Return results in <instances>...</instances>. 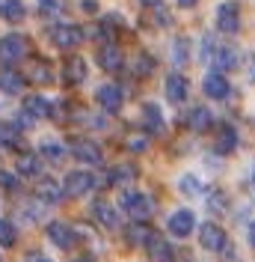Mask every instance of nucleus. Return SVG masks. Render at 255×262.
Returning <instances> with one entry per match:
<instances>
[{"instance_id": "nucleus-1", "label": "nucleus", "mask_w": 255, "mask_h": 262, "mask_svg": "<svg viewBox=\"0 0 255 262\" xmlns=\"http://www.w3.org/2000/svg\"><path fill=\"white\" fill-rule=\"evenodd\" d=\"M122 212L131 214L134 221H145L148 214L155 212V203H151V196L143 194V191H125V194H122Z\"/></svg>"}, {"instance_id": "nucleus-25", "label": "nucleus", "mask_w": 255, "mask_h": 262, "mask_svg": "<svg viewBox=\"0 0 255 262\" xmlns=\"http://www.w3.org/2000/svg\"><path fill=\"white\" fill-rule=\"evenodd\" d=\"M134 176H137V167L119 164V167H113L110 173H107V182L110 185H125V182H134Z\"/></svg>"}, {"instance_id": "nucleus-21", "label": "nucleus", "mask_w": 255, "mask_h": 262, "mask_svg": "<svg viewBox=\"0 0 255 262\" xmlns=\"http://www.w3.org/2000/svg\"><path fill=\"white\" fill-rule=\"evenodd\" d=\"M211 122H214V116L208 107H190V114H187V128L190 131H208L211 128Z\"/></svg>"}, {"instance_id": "nucleus-16", "label": "nucleus", "mask_w": 255, "mask_h": 262, "mask_svg": "<svg viewBox=\"0 0 255 262\" xmlns=\"http://www.w3.org/2000/svg\"><path fill=\"white\" fill-rule=\"evenodd\" d=\"M98 66H101L104 72H119V69L125 66V57H122V51L116 48L113 42H107L104 48L98 51Z\"/></svg>"}, {"instance_id": "nucleus-44", "label": "nucleus", "mask_w": 255, "mask_h": 262, "mask_svg": "<svg viewBox=\"0 0 255 262\" xmlns=\"http://www.w3.org/2000/svg\"><path fill=\"white\" fill-rule=\"evenodd\" d=\"M178 262H196V259H193L190 253H178Z\"/></svg>"}, {"instance_id": "nucleus-23", "label": "nucleus", "mask_w": 255, "mask_h": 262, "mask_svg": "<svg viewBox=\"0 0 255 262\" xmlns=\"http://www.w3.org/2000/svg\"><path fill=\"white\" fill-rule=\"evenodd\" d=\"M0 90L3 93H9V96H18L21 90H24V75H18V72H0Z\"/></svg>"}, {"instance_id": "nucleus-39", "label": "nucleus", "mask_w": 255, "mask_h": 262, "mask_svg": "<svg viewBox=\"0 0 255 262\" xmlns=\"http://www.w3.org/2000/svg\"><path fill=\"white\" fill-rule=\"evenodd\" d=\"M128 149H131V152H143L145 140H143V137H131V140H128Z\"/></svg>"}, {"instance_id": "nucleus-2", "label": "nucleus", "mask_w": 255, "mask_h": 262, "mask_svg": "<svg viewBox=\"0 0 255 262\" xmlns=\"http://www.w3.org/2000/svg\"><path fill=\"white\" fill-rule=\"evenodd\" d=\"M217 30L225 33V36H235L240 30V3L238 0H225L217 6Z\"/></svg>"}, {"instance_id": "nucleus-9", "label": "nucleus", "mask_w": 255, "mask_h": 262, "mask_svg": "<svg viewBox=\"0 0 255 262\" xmlns=\"http://www.w3.org/2000/svg\"><path fill=\"white\" fill-rule=\"evenodd\" d=\"M48 238L54 245L60 247V250H71V247L78 245V235H74V227H68V224H60V221H50L48 224Z\"/></svg>"}, {"instance_id": "nucleus-10", "label": "nucleus", "mask_w": 255, "mask_h": 262, "mask_svg": "<svg viewBox=\"0 0 255 262\" xmlns=\"http://www.w3.org/2000/svg\"><path fill=\"white\" fill-rule=\"evenodd\" d=\"M95 101H98V107H101V111H107V114H116V111L122 107L125 96H122V90H119L116 83H104V86H98Z\"/></svg>"}, {"instance_id": "nucleus-42", "label": "nucleus", "mask_w": 255, "mask_h": 262, "mask_svg": "<svg viewBox=\"0 0 255 262\" xmlns=\"http://www.w3.org/2000/svg\"><path fill=\"white\" fill-rule=\"evenodd\" d=\"M80 6H83V9H86V12H95V9H98V3H95V0H83V3H80Z\"/></svg>"}, {"instance_id": "nucleus-47", "label": "nucleus", "mask_w": 255, "mask_h": 262, "mask_svg": "<svg viewBox=\"0 0 255 262\" xmlns=\"http://www.w3.org/2000/svg\"><path fill=\"white\" fill-rule=\"evenodd\" d=\"M252 185H255V170H252Z\"/></svg>"}, {"instance_id": "nucleus-30", "label": "nucleus", "mask_w": 255, "mask_h": 262, "mask_svg": "<svg viewBox=\"0 0 255 262\" xmlns=\"http://www.w3.org/2000/svg\"><path fill=\"white\" fill-rule=\"evenodd\" d=\"M187 60H190V42H187L184 36H178L175 42H172V63L184 66Z\"/></svg>"}, {"instance_id": "nucleus-31", "label": "nucleus", "mask_w": 255, "mask_h": 262, "mask_svg": "<svg viewBox=\"0 0 255 262\" xmlns=\"http://www.w3.org/2000/svg\"><path fill=\"white\" fill-rule=\"evenodd\" d=\"M131 69H134V75H137V78H148V75L155 72V60H151L148 54H140V57L131 63Z\"/></svg>"}, {"instance_id": "nucleus-5", "label": "nucleus", "mask_w": 255, "mask_h": 262, "mask_svg": "<svg viewBox=\"0 0 255 262\" xmlns=\"http://www.w3.org/2000/svg\"><path fill=\"white\" fill-rule=\"evenodd\" d=\"M83 39H86V36H83V30H80L78 24H57V27L50 30V42H54L60 51L78 48Z\"/></svg>"}, {"instance_id": "nucleus-11", "label": "nucleus", "mask_w": 255, "mask_h": 262, "mask_svg": "<svg viewBox=\"0 0 255 262\" xmlns=\"http://www.w3.org/2000/svg\"><path fill=\"white\" fill-rule=\"evenodd\" d=\"M202 90H205L208 98L223 101V98H228V93H232V83H228V78H225L223 72H211L205 81H202Z\"/></svg>"}, {"instance_id": "nucleus-4", "label": "nucleus", "mask_w": 255, "mask_h": 262, "mask_svg": "<svg viewBox=\"0 0 255 262\" xmlns=\"http://www.w3.org/2000/svg\"><path fill=\"white\" fill-rule=\"evenodd\" d=\"M92 188H95V176H92V173H86V170H71V173L65 176V182H63L65 196H71V200L89 194Z\"/></svg>"}, {"instance_id": "nucleus-14", "label": "nucleus", "mask_w": 255, "mask_h": 262, "mask_svg": "<svg viewBox=\"0 0 255 262\" xmlns=\"http://www.w3.org/2000/svg\"><path fill=\"white\" fill-rule=\"evenodd\" d=\"M214 66H217V72H232V69H238L240 66V51L235 45H220L217 54H214Z\"/></svg>"}, {"instance_id": "nucleus-41", "label": "nucleus", "mask_w": 255, "mask_h": 262, "mask_svg": "<svg viewBox=\"0 0 255 262\" xmlns=\"http://www.w3.org/2000/svg\"><path fill=\"white\" fill-rule=\"evenodd\" d=\"M246 75H249V81H255V51L249 54V63H246Z\"/></svg>"}, {"instance_id": "nucleus-37", "label": "nucleus", "mask_w": 255, "mask_h": 262, "mask_svg": "<svg viewBox=\"0 0 255 262\" xmlns=\"http://www.w3.org/2000/svg\"><path fill=\"white\" fill-rule=\"evenodd\" d=\"M181 191H184V194H196V191H202V185L196 182V176L187 173V176H181Z\"/></svg>"}, {"instance_id": "nucleus-20", "label": "nucleus", "mask_w": 255, "mask_h": 262, "mask_svg": "<svg viewBox=\"0 0 255 262\" xmlns=\"http://www.w3.org/2000/svg\"><path fill=\"white\" fill-rule=\"evenodd\" d=\"M163 114H160V107L155 104V101H148V104H143V128L148 131V134H160L163 131Z\"/></svg>"}, {"instance_id": "nucleus-32", "label": "nucleus", "mask_w": 255, "mask_h": 262, "mask_svg": "<svg viewBox=\"0 0 255 262\" xmlns=\"http://www.w3.org/2000/svg\"><path fill=\"white\" fill-rule=\"evenodd\" d=\"M39 152H42V158L48 164H60L65 158V146H60V143H42Z\"/></svg>"}, {"instance_id": "nucleus-48", "label": "nucleus", "mask_w": 255, "mask_h": 262, "mask_svg": "<svg viewBox=\"0 0 255 262\" xmlns=\"http://www.w3.org/2000/svg\"><path fill=\"white\" fill-rule=\"evenodd\" d=\"M0 262H3V259H0Z\"/></svg>"}, {"instance_id": "nucleus-6", "label": "nucleus", "mask_w": 255, "mask_h": 262, "mask_svg": "<svg viewBox=\"0 0 255 262\" xmlns=\"http://www.w3.org/2000/svg\"><path fill=\"white\" fill-rule=\"evenodd\" d=\"M166 229H169V235H175V238H187L193 229H196V214H193L190 209H178V212L169 214Z\"/></svg>"}, {"instance_id": "nucleus-36", "label": "nucleus", "mask_w": 255, "mask_h": 262, "mask_svg": "<svg viewBox=\"0 0 255 262\" xmlns=\"http://www.w3.org/2000/svg\"><path fill=\"white\" fill-rule=\"evenodd\" d=\"M148 18H151L158 27H169V24H172V15H169L163 6H151V9H148Z\"/></svg>"}, {"instance_id": "nucleus-13", "label": "nucleus", "mask_w": 255, "mask_h": 262, "mask_svg": "<svg viewBox=\"0 0 255 262\" xmlns=\"http://www.w3.org/2000/svg\"><path fill=\"white\" fill-rule=\"evenodd\" d=\"M92 214H95V221L104 229H119L122 227V221H119V209H116L113 203H107V200H98L95 206H92Z\"/></svg>"}, {"instance_id": "nucleus-28", "label": "nucleus", "mask_w": 255, "mask_h": 262, "mask_svg": "<svg viewBox=\"0 0 255 262\" xmlns=\"http://www.w3.org/2000/svg\"><path fill=\"white\" fill-rule=\"evenodd\" d=\"M217 42H214V36L211 33H202V42H199V60L202 63H214V54H217Z\"/></svg>"}, {"instance_id": "nucleus-22", "label": "nucleus", "mask_w": 255, "mask_h": 262, "mask_svg": "<svg viewBox=\"0 0 255 262\" xmlns=\"http://www.w3.org/2000/svg\"><path fill=\"white\" fill-rule=\"evenodd\" d=\"M24 114L33 116V119H45V116H50L54 111H50V101L42 96H27V101H24Z\"/></svg>"}, {"instance_id": "nucleus-46", "label": "nucleus", "mask_w": 255, "mask_h": 262, "mask_svg": "<svg viewBox=\"0 0 255 262\" xmlns=\"http://www.w3.org/2000/svg\"><path fill=\"white\" fill-rule=\"evenodd\" d=\"M74 262H92V259H89V256H80V259H74Z\"/></svg>"}, {"instance_id": "nucleus-45", "label": "nucleus", "mask_w": 255, "mask_h": 262, "mask_svg": "<svg viewBox=\"0 0 255 262\" xmlns=\"http://www.w3.org/2000/svg\"><path fill=\"white\" fill-rule=\"evenodd\" d=\"M30 262H50V259H45V256H33Z\"/></svg>"}, {"instance_id": "nucleus-12", "label": "nucleus", "mask_w": 255, "mask_h": 262, "mask_svg": "<svg viewBox=\"0 0 255 262\" xmlns=\"http://www.w3.org/2000/svg\"><path fill=\"white\" fill-rule=\"evenodd\" d=\"M145 250H148V259L151 262H175V253H172L169 242L163 235H158V232H151V238L145 242Z\"/></svg>"}, {"instance_id": "nucleus-24", "label": "nucleus", "mask_w": 255, "mask_h": 262, "mask_svg": "<svg viewBox=\"0 0 255 262\" xmlns=\"http://www.w3.org/2000/svg\"><path fill=\"white\" fill-rule=\"evenodd\" d=\"M0 12H3L6 21H12V24L24 21V15H27V9H24L21 0H0Z\"/></svg>"}, {"instance_id": "nucleus-17", "label": "nucleus", "mask_w": 255, "mask_h": 262, "mask_svg": "<svg viewBox=\"0 0 255 262\" xmlns=\"http://www.w3.org/2000/svg\"><path fill=\"white\" fill-rule=\"evenodd\" d=\"M163 90H166V98L172 101V104H181L184 98H187V78L181 75V72H172L166 83H163Z\"/></svg>"}, {"instance_id": "nucleus-27", "label": "nucleus", "mask_w": 255, "mask_h": 262, "mask_svg": "<svg viewBox=\"0 0 255 262\" xmlns=\"http://www.w3.org/2000/svg\"><path fill=\"white\" fill-rule=\"evenodd\" d=\"M30 81L33 83H54V72H50L48 63H42V60H36L30 66Z\"/></svg>"}, {"instance_id": "nucleus-18", "label": "nucleus", "mask_w": 255, "mask_h": 262, "mask_svg": "<svg viewBox=\"0 0 255 262\" xmlns=\"http://www.w3.org/2000/svg\"><path fill=\"white\" fill-rule=\"evenodd\" d=\"M235 149H238V131L232 125H223L217 131V137H214V152L217 155H232Z\"/></svg>"}, {"instance_id": "nucleus-34", "label": "nucleus", "mask_w": 255, "mask_h": 262, "mask_svg": "<svg viewBox=\"0 0 255 262\" xmlns=\"http://www.w3.org/2000/svg\"><path fill=\"white\" fill-rule=\"evenodd\" d=\"M18 242V229L9 221H0V247H12Z\"/></svg>"}, {"instance_id": "nucleus-3", "label": "nucleus", "mask_w": 255, "mask_h": 262, "mask_svg": "<svg viewBox=\"0 0 255 262\" xmlns=\"http://www.w3.org/2000/svg\"><path fill=\"white\" fill-rule=\"evenodd\" d=\"M199 245L202 250H211V253H223L225 247H228V235H225V229L220 224H214V221H208L199 227Z\"/></svg>"}, {"instance_id": "nucleus-8", "label": "nucleus", "mask_w": 255, "mask_h": 262, "mask_svg": "<svg viewBox=\"0 0 255 262\" xmlns=\"http://www.w3.org/2000/svg\"><path fill=\"white\" fill-rule=\"evenodd\" d=\"M27 54V42H24V36H18V33H9V36H3L0 39V63H15Z\"/></svg>"}, {"instance_id": "nucleus-40", "label": "nucleus", "mask_w": 255, "mask_h": 262, "mask_svg": "<svg viewBox=\"0 0 255 262\" xmlns=\"http://www.w3.org/2000/svg\"><path fill=\"white\" fill-rule=\"evenodd\" d=\"M246 242H249V247L255 250V221H249V227H246Z\"/></svg>"}, {"instance_id": "nucleus-19", "label": "nucleus", "mask_w": 255, "mask_h": 262, "mask_svg": "<svg viewBox=\"0 0 255 262\" xmlns=\"http://www.w3.org/2000/svg\"><path fill=\"white\" fill-rule=\"evenodd\" d=\"M36 196H39V203H45V206H54V203H60L65 196V191L57 185L54 179H42L36 185Z\"/></svg>"}, {"instance_id": "nucleus-29", "label": "nucleus", "mask_w": 255, "mask_h": 262, "mask_svg": "<svg viewBox=\"0 0 255 262\" xmlns=\"http://www.w3.org/2000/svg\"><path fill=\"white\" fill-rule=\"evenodd\" d=\"M39 170H42V161H39V158H36V155H21V158H18V173H21V176H39Z\"/></svg>"}, {"instance_id": "nucleus-43", "label": "nucleus", "mask_w": 255, "mask_h": 262, "mask_svg": "<svg viewBox=\"0 0 255 262\" xmlns=\"http://www.w3.org/2000/svg\"><path fill=\"white\" fill-rule=\"evenodd\" d=\"M196 3H199V0H178V6H181V9H190V6H196Z\"/></svg>"}, {"instance_id": "nucleus-26", "label": "nucleus", "mask_w": 255, "mask_h": 262, "mask_svg": "<svg viewBox=\"0 0 255 262\" xmlns=\"http://www.w3.org/2000/svg\"><path fill=\"white\" fill-rule=\"evenodd\" d=\"M151 238V229L145 227V224H131V229H128V245H134V247H145V242Z\"/></svg>"}, {"instance_id": "nucleus-15", "label": "nucleus", "mask_w": 255, "mask_h": 262, "mask_svg": "<svg viewBox=\"0 0 255 262\" xmlns=\"http://www.w3.org/2000/svg\"><path fill=\"white\" fill-rule=\"evenodd\" d=\"M86 60L83 57H68L65 60V66H63V78H65V83L68 86H78V83H83L86 81Z\"/></svg>"}, {"instance_id": "nucleus-33", "label": "nucleus", "mask_w": 255, "mask_h": 262, "mask_svg": "<svg viewBox=\"0 0 255 262\" xmlns=\"http://www.w3.org/2000/svg\"><path fill=\"white\" fill-rule=\"evenodd\" d=\"M208 209H211L214 214H223L225 209H228V200H225L223 191H217V188H214V191H208Z\"/></svg>"}, {"instance_id": "nucleus-38", "label": "nucleus", "mask_w": 255, "mask_h": 262, "mask_svg": "<svg viewBox=\"0 0 255 262\" xmlns=\"http://www.w3.org/2000/svg\"><path fill=\"white\" fill-rule=\"evenodd\" d=\"M0 188H6V191H15V188H18V179L12 176V173L0 170Z\"/></svg>"}, {"instance_id": "nucleus-7", "label": "nucleus", "mask_w": 255, "mask_h": 262, "mask_svg": "<svg viewBox=\"0 0 255 262\" xmlns=\"http://www.w3.org/2000/svg\"><path fill=\"white\" fill-rule=\"evenodd\" d=\"M71 155H74L78 161H83V164H92V167L104 161L101 146H98L95 140H89V137H78V140L71 143Z\"/></svg>"}, {"instance_id": "nucleus-35", "label": "nucleus", "mask_w": 255, "mask_h": 262, "mask_svg": "<svg viewBox=\"0 0 255 262\" xmlns=\"http://www.w3.org/2000/svg\"><path fill=\"white\" fill-rule=\"evenodd\" d=\"M36 3H39L42 15H60L65 9V0H36Z\"/></svg>"}]
</instances>
